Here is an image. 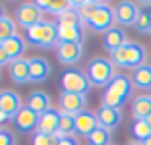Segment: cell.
Returning a JSON list of instances; mask_svg holds the SVG:
<instances>
[{
  "instance_id": "cell-1",
  "label": "cell",
  "mask_w": 151,
  "mask_h": 145,
  "mask_svg": "<svg viewBox=\"0 0 151 145\" xmlns=\"http://www.w3.org/2000/svg\"><path fill=\"white\" fill-rule=\"evenodd\" d=\"M132 95H134L132 78L126 74H116V78L103 89L101 105L122 110V106H126V103L132 99Z\"/></svg>"
},
{
  "instance_id": "cell-2",
  "label": "cell",
  "mask_w": 151,
  "mask_h": 145,
  "mask_svg": "<svg viewBox=\"0 0 151 145\" xmlns=\"http://www.w3.org/2000/svg\"><path fill=\"white\" fill-rule=\"evenodd\" d=\"M111 60L116 68H122V70H136V68L147 64V50L142 43H136V41H128L124 47H120L118 50L111 54Z\"/></svg>"
},
{
  "instance_id": "cell-3",
  "label": "cell",
  "mask_w": 151,
  "mask_h": 145,
  "mask_svg": "<svg viewBox=\"0 0 151 145\" xmlns=\"http://www.w3.org/2000/svg\"><path fill=\"white\" fill-rule=\"evenodd\" d=\"M25 41L37 48H56L58 45V23L43 19L25 31Z\"/></svg>"
},
{
  "instance_id": "cell-4",
  "label": "cell",
  "mask_w": 151,
  "mask_h": 145,
  "mask_svg": "<svg viewBox=\"0 0 151 145\" xmlns=\"http://www.w3.org/2000/svg\"><path fill=\"white\" fill-rule=\"evenodd\" d=\"M85 74L89 78L91 87H103L105 89L116 78V66L112 64L111 58L95 56V58L89 60L87 68H85Z\"/></svg>"
},
{
  "instance_id": "cell-5",
  "label": "cell",
  "mask_w": 151,
  "mask_h": 145,
  "mask_svg": "<svg viewBox=\"0 0 151 145\" xmlns=\"http://www.w3.org/2000/svg\"><path fill=\"white\" fill-rule=\"evenodd\" d=\"M116 23V16H114V8L109 6L107 2H99L97 8L89 14L83 19V25L89 27L95 33H107L109 29H112Z\"/></svg>"
},
{
  "instance_id": "cell-6",
  "label": "cell",
  "mask_w": 151,
  "mask_h": 145,
  "mask_svg": "<svg viewBox=\"0 0 151 145\" xmlns=\"http://www.w3.org/2000/svg\"><path fill=\"white\" fill-rule=\"evenodd\" d=\"M60 87L64 93H76V95H87L91 83L85 72L78 70V68H70L60 75Z\"/></svg>"
},
{
  "instance_id": "cell-7",
  "label": "cell",
  "mask_w": 151,
  "mask_h": 145,
  "mask_svg": "<svg viewBox=\"0 0 151 145\" xmlns=\"http://www.w3.org/2000/svg\"><path fill=\"white\" fill-rule=\"evenodd\" d=\"M39 22H43V12L37 8L35 2H25V4L18 6L16 8V23L23 29H29V27L37 25Z\"/></svg>"
},
{
  "instance_id": "cell-8",
  "label": "cell",
  "mask_w": 151,
  "mask_h": 145,
  "mask_svg": "<svg viewBox=\"0 0 151 145\" xmlns=\"http://www.w3.org/2000/svg\"><path fill=\"white\" fill-rule=\"evenodd\" d=\"M58 108L60 112L78 116L80 112L87 110V97L85 95H76V93H60L58 97Z\"/></svg>"
},
{
  "instance_id": "cell-9",
  "label": "cell",
  "mask_w": 151,
  "mask_h": 145,
  "mask_svg": "<svg viewBox=\"0 0 151 145\" xmlns=\"http://www.w3.org/2000/svg\"><path fill=\"white\" fill-rule=\"evenodd\" d=\"M139 6L136 2H130V0H124V2H118L114 6V16H116V23L122 27H134L136 22H138L139 16Z\"/></svg>"
},
{
  "instance_id": "cell-10",
  "label": "cell",
  "mask_w": 151,
  "mask_h": 145,
  "mask_svg": "<svg viewBox=\"0 0 151 145\" xmlns=\"http://www.w3.org/2000/svg\"><path fill=\"white\" fill-rule=\"evenodd\" d=\"M54 52H56V58L60 64L64 66H74L78 62L81 60L83 56V45H76V43H58L56 48H54Z\"/></svg>"
},
{
  "instance_id": "cell-11",
  "label": "cell",
  "mask_w": 151,
  "mask_h": 145,
  "mask_svg": "<svg viewBox=\"0 0 151 145\" xmlns=\"http://www.w3.org/2000/svg\"><path fill=\"white\" fill-rule=\"evenodd\" d=\"M22 108H23V103H22L19 93L12 91V89H2V91H0V110H2L10 120L16 118Z\"/></svg>"
},
{
  "instance_id": "cell-12",
  "label": "cell",
  "mask_w": 151,
  "mask_h": 145,
  "mask_svg": "<svg viewBox=\"0 0 151 145\" xmlns=\"http://www.w3.org/2000/svg\"><path fill=\"white\" fill-rule=\"evenodd\" d=\"M14 124H16V130L19 134H31L37 132V124H39V114L35 110H31L29 106H23L19 110V114L14 118Z\"/></svg>"
},
{
  "instance_id": "cell-13",
  "label": "cell",
  "mask_w": 151,
  "mask_h": 145,
  "mask_svg": "<svg viewBox=\"0 0 151 145\" xmlns=\"http://www.w3.org/2000/svg\"><path fill=\"white\" fill-rule=\"evenodd\" d=\"M58 124H60V110L50 108L43 114H39L37 132L45 136H58Z\"/></svg>"
},
{
  "instance_id": "cell-14",
  "label": "cell",
  "mask_w": 151,
  "mask_h": 145,
  "mask_svg": "<svg viewBox=\"0 0 151 145\" xmlns=\"http://www.w3.org/2000/svg\"><path fill=\"white\" fill-rule=\"evenodd\" d=\"M95 116L99 120V126L107 128V130H114V128H118L122 124V110L120 108H112V106L101 105L97 108V112H95Z\"/></svg>"
},
{
  "instance_id": "cell-15",
  "label": "cell",
  "mask_w": 151,
  "mask_h": 145,
  "mask_svg": "<svg viewBox=\"0 0 151 145\" xmlns=\"http://www.w3.org/2000/svg\"><path fill=\"white\" fill-rule=\"evenodd\" d=\"M50 72H52V68H50L47 58H43V56L29 58V75H31L33 83H43V81H47Z\"/></svg>"
},
{
  "instance_id": "cell-16",
  "label": "cell",
  "mask_w": 151,
  "mask_h": 145,
  "mask_svg": "<svg viewBox=\"0 0 151 145\" xmlns=\"http://www.w3.org/2000/svg\"><path fill=\"white\" fill-rule=\"evenodd\" d=\"M8 75L14 83L18 85H25L31 81V75H29V60L25 58H19V60L10 62L8 66Z\"/></svg>"
},
{
  "instance_id": "cell-17",
  "label": "cell",
  "mask_w": 151,
  "mask_h": 145,
  "mask_svg": "<svg viewBox=\"0 0 151 145\" xmlns=\"http://www.w3.org/2000/svg\"><path fill=\"white\" fill-rule=\"evenodd\" d=\"M99 128V120L93 112H89V110H83L80 114L76 116V136L80 137H87L89 134L97 130Z\"/></svg>"
},
{
  "instance_id": "cell-18",
  "label": "cell",
  "mask_w": 151,
  "mask_h": 145,
  "mask_svg": "<svg viewBox=\"0 0 151 145\" xmlns=\"http://www.w3.org/2000/svg\"><path fill=\"white\" fill-rule=\"evenodd\" d=\"M128 43V39H126V33L122 27H112V29H109L107 33H103V47H105V50L107 52H114V50H118L120 47H124V45Z\"/></svg>"
},
{
  "instance_id": "cell-19",
  "label": "cell",
  "mask_w": 151,
  "mask_h": 145,
  "mask_svg": "<svg viewBox=\"0 0 151 145\" xmlns=\"http://www.w3.org/2000/svg\"><path fill=\"white\" fill-rule=\"evenodd\" d=\"M2 47H4L6 54H8L10 62H14V60L23 58V54H25V50H27V41L23 39L22 35H14L12 39L4 41V43H2Z\"/></svg>"
},
{
  "instance_id": "cell-20",
  "label": "cell",
  "mask_w": 151,
  "mask_h": 145,
  "mask_svg": "<svg viewBox=\"0 0 151 145\" xmlns=\"http://www.w3.org/2000/svg\"><path fill=\"white\" fill-rule=\"evenodd\" d=\"M132 116L134 120H147L151 116V95H138L132 99Z\"/></svg>"
},
{
  "instance_id": "cell-21",
  "label": "cell",
  "mask_w": 151,
  "mask_h": 145,
  "mask_svg": "<svg viewBox=\"0 0 151 145\" xmlns=\"http://www.w3.org/2000/svg\"><path fill=\"white\" fill-rule=\"evenodd\" d=\"M27 106L35 110L37 114H43V112L52 108V101L45 91H31L27 95Z\"/></svg>"
},
{
  "instance_id": "cell-22",
  "label": "cell",
  "mask_w": 151,
  "mask_h": 145,
  "mask_svg": "<svg viewBox=\"0 0 151 145\" xmlns=\"http://www.w3.org/2000/svg\"><path fill=\"white\" fill-rule=\"evenodd\" d=\"M83 27L76 25H58V43H76L83 45Z\"/></svg>"
},
{
  "instance_id": "cell-23",
  "label": "cell",
  "mask_w": 151,
  "mask_h": 145,
  "mask_svg": "<svg viewBox=\"0 0 151 145\" xmlns=\"http://www.w3.org/2000/svg\"><path fill=\"white\" fill-rule=\"evenodd\" d=\"M132 83L136 89H142V91H151V64H143V66L136 68L132 72Z\"/></svg>"
},
{
  "instance_id": "cell-24",
  "label": "cell",
  "mask_w": 151,
  "mask_h": 145,
  "mask_svg": "<svg viewBox=\"0 0 151 145\" xmlns=\"http://www.w3.org/2000/svg\"><path fill=\"white\" fill-rule=\"evenodd\" d=\"M35 4L43 14L47 12V14H50V16H56V18L60 16V14H64L66 10L74 8L70 0H58V2H43V0H37Z\"/></svg>"
},
{
  "instance_id": "cell-25",
  "label": "cell",
  "mask_w": 151,
  "mask_h": 145,
  "mask_svg": "<svg viewBox=\"0 0 151 145\" xmlns=\"http://www.w3.org/2000/svg\"><path fill=\"white\" fill-rule=\"evenodd\" d=\"M85 139H87V145H112L111 143L112 141V134H111V130L99 126L97 130H93Z\"/></svg>"
},
{
  "instance_id": "cell-26",
  "label": "cell",
  "mask_w": 151,
  "mask_h": 145,
  "mask_svg": "<svg viewBox=\"0 0 151 145\" xmlns=\"http://www.w3.org/2000/svg\"><path fill=\"white\" fill-rule=\"evenodd\" d=\"M76 136V116L60 112V124H58V137Z\"/></svg>"
},
{
  "instance_id": "cell-27",
  "label": "cell",
  "mask_w": 151,
  "mask_h": 145,
  "mask_svg": "<svg viewBox=\"0 0 151 145\" xmlns=\"http://www.w3.org/2000/svg\"><path fill=\"white\" fill-rule=\"evenodd\" d=\"M56 23L58 25H76V27H83V18L80 16V12L76 8H70L66 10L64 14H60L56 18Z\"/></svg>"
},
{
  "instance_id": "cell-28",
  "label": "cell",
  "mask_w": 151,
  "mask_h": 145,
  "mask_svg": "<svg viewBox=\"0 0 151 145\" xmlns=\"http://www.w3.org/2000/svg\"><path fill=\"white\" fill-rule=\"evenodd\" d=\"M14 35H18V23L14 22L10 16H4L0 19V45L4 41L12 39Z\"/></svg>"
},
{
  "instance_id": "cell-29",
  "label": "cell",
  "mask_w": 151,
  "mask_h": 145,
  "mask_svg": "<svg viewBox=\"0 0 151 145\" xmlns=\"http://www.w3.org/2000/svg\"><path fill=\"white\" fill-rule=\"evenodd\" d=\"M132 136L136 137V141H145L151 136V128L145 120H134L132 122Z\"/></svg>"
},
{
  "instance_id": "cell-30",
  "label": "cell",
  "mask_w": 151,
  "mask_h": 145,
  "mask_svg": "<svg viewBox=\"0 0 151 145\" xmlns=\"http://www.w3.org/2000/svg\"><path fill=\"white\" fill-rule=\"evenodd\" d=\"M136 31L138 33H142V35H149L151 33V19H149V12H139L138 16V22H136Z\"/></svg>"
},
{
  "instance_id": "cell-31",
  "label": "cell",
  "mask_w": 151,
  "mask_h": 145,
  "mask_svg": "<svg viewBox=\"0 0 151 145\" xmlns=\"http://www.w3.org/2000/svg\"><path fill=\"white\" fill-rule=\"evenodd\" d=\"M58 136H45V134L35 132L29 139V145H58Z\"/></svg>"
},
{
  "instance_id": "cell-32",
  "label": "cell",
  "mask_w": 151,
  "mask_h": 145,
  "mask_svg": "<svg viewBox=\"0 0 151 145\" xmlns=\"http://www.w3.org/2000/svg\"><path fill=\"white\" fill-rule=\"evenodd\" d=\"M0 145H18L16 134L10 128H0Z\"/></svg>"
},
{
  "instance_id": "cell-33",
  "label": "cell",
  "mask_w": 151,
  "mask_h": 145,
  "mask_svg": "<svg viewBox=\"0 0 151 145\" xmlns=\"http://www.w3.org/2000/svg\"><path fill=\"white\" fill-rule=\"evenodd\" d=\"M58 145H81V143L76 136H70V137H60V139H58Z\"/></svg>"
},
{
  "instance_id": "cell-34",
  "label": "cell",
  "mask_w": 151,
  "mask_h": 145,
  "mask_svg": "<svg viewBox=\"0 0 151 145\" xmlns=\"http://www.w3.org/2000/svg\"><path fill=\"white\" fill-rule=\"evenodd\" d=\"M2 66H10V58H8V54H6L4 47L0 45V68Z\"/></svg>"
},
{
  "instance_id": "cell-35",
  "label": "cell",
  "mask_w": 151,
  "mask_h": 145,
  "mask_svg": "<svg viewBox=\"0 0 151 145\" xmlns=\"http://www.w3.org/2000/svg\"><path fill=\"white\" fill-rule=\"evenodd\" d=\"M8 120H10V118H8V116H6V114H4V112H2V110H0V128H6V126H4V124H6V122H8Z\"/></svg>"
},
{
  "instance_id": "cell-36",
  "label": "cell",
  "mask_w": 151,
  "mask_h": 145,
  "mask_svg": "<svg viewBox=\"0 0 151 145\" xmlns=\"http://www.w3.org/2000/svg\"><path fill=\"white\" fill-rule=\"evenodd\" d=\"M142 145H151V136H149V137H147V139H145V141H142Z\"/></svg>"
},
{
  "instance_id": "cell-37",
  "label": "cell",
  "mask_w": 151,
  "mask_h": 145,
  "mask_svg": "<svg viewBox=\"0 0 151 145\" xmlns=\"http://www.w3.org/2000/svg\"><path fill=\"white\" fill-rule=\"evenodd\" d=\"M126 145H142V143H139V141H136V139H134V141H130V143H126Z\"/></svg>"
},
{
  "instance_id": "cell-38",
  "label": "cell",
  "mask_w": 151,
  "mask_h": 145,
  "mask_svg": "<svg viewBox=\"0 0 151 145\" xmlns=\"http://www.w3.org/2000/svg\"><path fill=\"white\" fill-rule=\"evenodd\" d=\"M4 16H6V14H4V12H2V8H0V19L4 18Z\"/></svg>"
},
{
  "instance_id": "cell-39",
  "label": "cell",
  "mask_w": 151,
  "mask_h": 145,
  "mask_svg": "<svg viewBox=\"0 0 151 145\" xmlns=\"http://www.w3.org/2000/svg\"><path fill=\"white\" fill-rule=\"evenodd\" d=\"M145 122H147V124H149V128H151V116H149V118H147V120H145Z\"/></svg>"
},
{
  "instance_id": "cell-40",
  "label": "cell",
  "mask_w": 151,
  "mask_h": 145,
  "mask_svg": "<svg viewBox=\"0 0 151 145\" xmlns=\"http://www.w3.org/2000/svg\"><path fill=\"white\" fill-rule=\"evenodd\" d=\"M149 19H151V12H149Z\"/></svg>"
}]
</instances>
